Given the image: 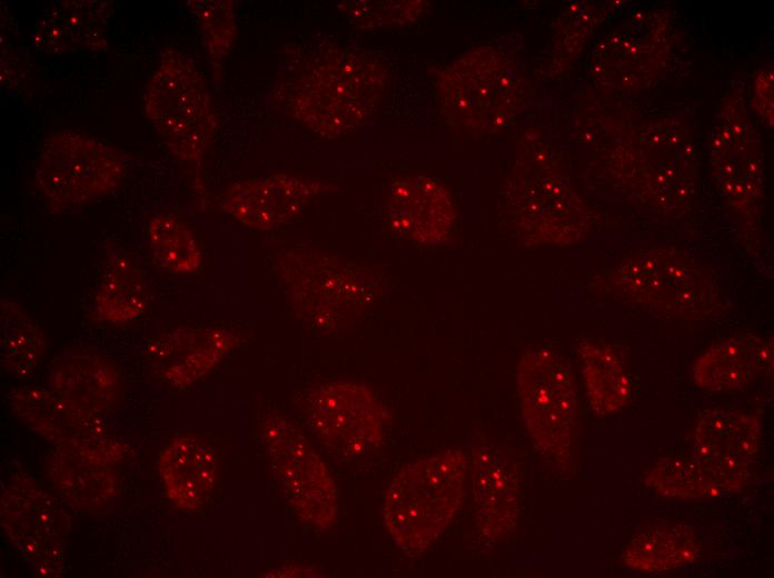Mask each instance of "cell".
<instances>
[{
	"mask_svg": "<svg viewBox=\"0 0 774 578\" xmlns=\"http://www.w3.org/2000/svg\"><path fill=\"white\" fill-rule=\"evenodd\" d=\"M386 70L371 52L334 44L301 69L291 86L289 108L316 133L334 138L363 126L375 112Z\"/></svg>",
	"mask_w": 774,
	"mask_h": 578,
	"instance_id": "cell-1",
	"label": "cell"
},
{
	"mask_svg": "<svg viewBox=\"0 0 774 578\" xmlns=\"http://www.w3.org/2000/svg\"><path fill=\"white\" fill-rule=\"evenodd\" d=\"M468 458L448 449L401 468L384 499L383 516L397 546L409 556L425 552L446 530L465 498Z\"/></svg>",
	"mask_w": 774,
	"mask_h": 578,
	"instance_id": "cell-2",
	"label": "cell"
},
{
	"mask_svg": "<svg viewBox=\"0 0 774 578\" xmlns=\"http://www.w3.org/2000/svg\"><path fill=\"white\" fill-rule=\"evenodd\" d=\"M441 110L456 128L472 134L494 133L508 126L525 98V82L515 61L493 47L470 50L437 77Z\"/></svg>",
	"mask_w": 774,
	"mask_h": 578,
	"instance_id": "cell-3",
	"label": "cell"
},
{
	"mask_svg": "<svg viewBox=\"0 0 774 578\" xmlns=\"http://www.w3.org/2000/svg\"><path fill=\"white\" fill-rule=\"evenodd\" d=\"M279 280L300 321L318 332L347 325L374 301V275L321 252L294 250L278 260Z\"/></svg>",
	"mask_w": 774,
	"mask_h": 578,
	"instance_id": "cell-4",
	"label": "cell"
},
{
	"mask_svg": "<svg viewBox=\"0 0 774 578\" xmlns=\"http://www.w3.org/2000/svg\"><path fill=\"white\" fill-rule=\"evenodd\" d=\"M609 281L628 299L678 318L707 319L728 307L710 272L675 249L641 251L615 267Z\"/></svg>",
	"mask_w": 774,
	"mask_h": 578,
	"instance_id": "cell-5",
	"label": "cell"
},
{
	"mask_svg": "<svg viewBox=\"0 0 774 578\" xmlns=\"http://www.w3.org/2000/svg\"><path fill=\"white\" fill-rule=\"evenodd\" d=\"M145 114L177 158L198 162L215 134V116L202 74L176 49L162 51L143 96Z\"/></svg>",
	"mask_w": 774,
	"mask_h": 578,
	"instance_id": "cell-6",
	"label": "cell"
},
{
	"mask_svg": "<svg viewBox=\"0 0 774 578\" xmlns=\"http://www.w3.org/2000/svg\"><path fill=\"white\" fill-rule=\"evenodd\" d=\"M517 390L523 419L535 448L548 464L565 467L578 419L572 367L549 349H529L518 362Z\"/></svg>",
	"mask_w": 774,
	"mask_h": 578,
	"instance_id": "cell-7",
	"label": "cell"
},
{
	"mask_svg": "<svg viewBox=\"0 0 774 578\" xmlns=\"http://www.w3.org/2000/svg\"><path fill=\"white\" fill-rule=\"evenodd\" d=\"M502 191L508 220L528 240L572 243L587 228L580 199L547 157L518 159Z\"/></svg>",
	"mask_w": 774,
	"mask_h": 578,
	"instance_id": "cell-8",
	"label": "cell"
},
{
	"mask_svg": "<svg viewBox=\"0 0 774 578\" xmlns=\"http://www.w3.org/2000/svg\"><path fill=\"white\" fill-rule=\"evenodd\" d=\"M127 169L123 151L90 136L66 130L44 141L34 181L56 209H69L111 193Z\"/></svg>",
	"mask_w": 774,
	"mask_h": 578,
	"instance_id": "cell-9",
	"label": "cell"
},
{
	"mask_svg": "<svg viewBox=\"0 0 774 578\" xmlns=\"http://www.w3.org/2000/svg\"><path fill=\"white\" fill-rule=\"evenodd\" d=\"M261 439L284 496L304 521L328 529L338 511L337 487L301 430L272 412L261 423Z\"/></svg>",
	"mask_w": 774,
	"mask_h": 578,
	"instance_id": "cell-10",
	"label": "cell"
},
{
	"mask_svg": "<svg viewBox=\"0 0 774 578\" xmlns=\"http://www.w3.org/2000/svg\"><path fill=\"white\" fill-rule=\"evenodd\" d=\"M297 406L308 428L337 454L361 455L384 437L386 409L363 383L329 381L310 387Z\"/></svg>",
	"mask_w": 774,
	"mask_h": 578,
	"instance_id": "cell-11",
	"label": "cell"
},
{
	"mask_svg": "<svg viewBox=\"0 0 774 578\" xmlns=\"http://www.w3.org/2000/svg\"><path fill=\"white\" fill-rule=\"evenodd\" d=\"M1 525L37 575L60 576L69 519L58 502L28 475L16 474L2 486Z\"/></svg>",
	"mask_w": 774,
	"mask_h": 578,
	"instance_id": "cell-12",
	"label": "cell"
},
{
	"mask_svg": "<svg viewBox=\"0 0 774 578\" xmlns=\"http://www.w3.org/2000/svg\"><path fill=\"white\" fill-rule=\"evenodd\" d=\"M327 185L289 173H275L232 185L222 209L248 228L272 230L298 217Z\"/></svg>",
	"mask_w": 774,
	"mask_h": 578,
	"instance_id": "cell-13",
	"label": "cell"
},
{
	"mask_svg": "<svg viewBox=\"0 0 774 578\" xmlns=\"http://www.w3.org/2000/svg\"><path fill=\"white\" fill-rule=\"evenodd\" d=\"M693 440V459L735 490L758 449L761 426L742 410L708 409L701 415Z\"/></svg>",
	"mask_w": 774,
	"mask_h": 578,
	"instance_id": "cell-14",
	"label": "cell"
},
{
	"mask_svg": "<svg viewBox=\"0 0 774 578\" xmlns=\"http://www.w3.org/2000/svg\"><path fill=\"white\" fill-rule=\"evenodd\" d=\"M49 389L85 429L93 430L120 396V375L101 356L66 351L53 359Z\"/></svg>",
	"mask_w": 774,
	"mask_h": 578,
	"instance_id": "cell-15",
	"label": "cell"
},
{
	"mask_svg": "<svg viewBox=\"0 0 774 578\" xmlns=\"http://www.w3.org/2000/svg\"><path fill=\"white\" fill-rule=\"evenodd\" d=\"M472 482L480 535L496 541L513 531L519 519V472L510 454L495 442L477 444Z\"/></svg>",
	"mask_w": 774,
	"mask_h": 578,
	"instance_id": "cell-16",
	"label": "cell"
},
{
	"mask_svg": "<svg viewBox=\"0 0 774 578\" xmlns=\"http://www.w3.org/2000/svg\"><path fill=\"white\" fill-rule=\"evenodd\" d=\"M455 210L448 189L426 175L395 179L388 196V220L394 232L420 245L444 241Z\"/></svg>",
	"mask_w": 774,
	"mask_h": 578,
	"instance_id": "cell-17",
	"label": "cell"
},
{
	"mask_svg": "<svg viewBox=\"0 0 774 578\" xmlns=\"http://www.w3.org/2000/svg\"><path fill=\"white\" fill-rule=\"evenodd\" d=\"M236 343L237 337L222 328H179L155 340L148 353L166 382L185 388L211 371Z\"/></svg>",
	"mask_w": 774,
	"mask_h": 578,
	"instance_id": "cell-18",
	"label": "cell"
},
{
	"mask_svg": "<svg viewBox=\"0 0 774 578\" xmlns=\"http://www.w3.org/2000/svg\"><path fill=\"white\" fill-rule=\"evenodd\" d=\"M116 449L102 447L90 434L57 445L50 478L62 495L75 504L97 506L112 492Z\"/></svg>",
	"mask_w": 774,
	"mask_h": 578,
	"instance_id": "cell-19",
	"label": "cell"
},
{
	"mask_svg": "<svg viewBox=\"0 0 774 578\" xmlns=\"http://www.w3.org/2000/svg\"><path fill=\"white\" fill-rule=\"evenodd\" d=\"M110 1H59L36 23L31 39L43 53L63 54L77 50H105Z\"/></svg>",
	"mask_w": 774,
	"mask_h": 578,
	"instance_id": "cell-20",
	"label": "cell"
},
{
	"mask_svg": "<svg viewBox=\"0 0 774 578\" xmlns=\"http://www.w3.org/2000/svg\"><path fill=\"white\" fill-rule=\"evenodd\" d=\"M772 371L773 339L744 335L715 343L703 352L694 363L693 381L705 391H726Z\"/></svg>",
	"mask_w": 774,
	"mask_h": 578,
	"instance_id": "cell-21",
	"label": "cell"
},
{
	"mask_svg": "<svg viewBox=\"0 0 774 578\" xmlns=\"http://www.w3.org/2000/svg\"><path fill=\"white\" fill-rule=\"evenodd\" d=\"M159 469L169 499L180 509L196 510L210 499L217 460L210 447L197 437L172 440L160 455Z\"/></svg>",
	"mask_w": 774,
	"mask_h": 578,
	"instance_id": "cell-22",
	"label": "cell"
},
{
	"mask_svg": "<svg viewBox=\"0 0 774 578\" xmlns=\"http://www.w3.org/2000/svg\"><path fill=\"white\" fill-rule=\"evenodd\" d=\"M693 530L678 524L648 527L632 539L624 552L625 565L637 571L659 572L692 562L698 554Z\"/></svg>",
	"mask_w": 774,
	"mask_h": 578,
	"instance_id": "cell-23",
	"label": "cell"
},
{
	"mask_svg": "<svg viewBox=\"0 0 774 578\" xmlns=\"http://www.w3.org/2000/svg\"><path fill=\"white\" fill-rule=\"evenodd\" d=\"M147 306L143 272L128 257L109 255L106 272L95 297V313L106 322L126 323L140 317Z\"/></svg>",
	"mask_w": 774,
	"mask_h": 578,
	"instance_id": "cell-24",
	"label": "cell"
},
{
	"mask_svg": "<svg viewBox=\"0 0 774 578\" xmlns=\"http://www.w3.org/2000/svg\"><path fill=\"white\" fill-rule=\"evenodd\" d=\"M578 356L591 408L599 416L624 408L632 391L619 357L609 347L592 341L579 343Z\"/></svg>",
	"mask_w": 774,
	"mask_h": 578,
	"instance_id": "cell-25",
	"label": "cell"
},
{
	"mask_svg": "<svg viewBox=\"0 0 774 578\" xmlns=\"http://www.w3.org/2000/svg\"><path fill=\"white\" fill-rule=\"evenodd\" d=\"M0 350L2 367L20 378L36 370L46 350L41 327L11 298L0 301Z\"/></svg>",
	"mask_w": 774,
	"mask_h": 578,
	"instance_id": "cell-26",
	"label": "cell"
},
{
	"mask_svg": "<svg viewBox=\"0 0 774 578\" xmlns=\"http://www.w3.org/2000/svg\"><path fill=\"white\" fill-rule=\"evenodd\" d=\"M8 400L12 412L29 429L52 444L58 445L93 431L82 428L50 389H12Z\"/></svg>",
	"mask_w": 774,
	"mask_h": 578,
	"instance_id": "cell-27",
	"label": "cell"
},
{
	"mask_svg": "<svg viewBox=\"0 0 774 578\" xmlns=\"http://www.w3.org/2000/svg\"><path fill=\"white\" fill-rule=\"evenodd\" d=\"M646 486L667 498H715L734 490L694 459L665 458L646 477Z\"/></svg>",
	"mask_w": 774,
	"mask_h": 578,
	"instance_id": "cell-28",
	"label": "cell"
},
{
	"mask_svg": "<svg viewBox=\"0 0 774 578\" xmlns=\"http://www.w3.org/2000/svg\"><path fill=\"white\" fill-rule=\"evenodd\" d=\"M147 240L155 260L173 273H194L201 265V250L191 230L171 215L151 218Z\"/></svg>",
	"mask_w": 774,
	"mask_h": 578,
	"instance_id": "cell-29",
	"label": "cell"
},
{
	"mask_svg": "<svg viewBox=\"0 0 774 578\" xmlns=\"http://www.w3.org/2000/svg\"><path fill=\"white\" fill-rule=\"evenodd\" d=\"M187 6L196 17L212 67L219 68L231 51L237 34L234 2L192 0Z\"/></svg>",
	"mask_w": 774,
	"mask_h": 578,
	"instance_id": "cell-30",
	"label": "cell"
},
{
	"mask_svg": "<svg viewBox=\"0 0 774 578\" xmlns=\"http://www.w3.org/2000/svg\"><path fill=\"white\" fill-rule=\"evenodd\" d=\"M425 1H339L337 9L358 29L404 26L426 10Z\"/></svg>",
	"mask_w": 774,
	"mask_h": 578,
	"instance_id": "cell-31",
	"label": "cell"
},
{
	"mask_svg": "<svg viewBox=\"0 0 774 578\" xmlns=\"http://www.w3.org/2000/svg\"><path fill=\"white\" fill-rule=\"evenodd\" d=\"M320 572L314 568L286 566L267 572L266 577H318Z\"/></svg>",
	"mask_w": 774,
	"mask_h": 578,
	"instance_id": "cell-32",
	"label": "cell"
}]
</instances>
